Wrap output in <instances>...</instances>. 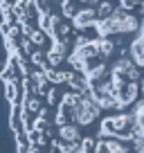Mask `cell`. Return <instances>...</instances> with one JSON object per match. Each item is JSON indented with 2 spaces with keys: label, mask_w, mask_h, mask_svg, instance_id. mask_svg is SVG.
I'll use <instances>...</instances> for the list:
<instances>
[{
  "label": "cell",
  "mask_w": 144,
  "mask_h": 153,
  "mask_svg": "<svg viewBox=\"0 0 144 153\" xmlns=\"http://www.w3.org/2000/svg\"><path fill=\"white\" fill-rule=\"evenodd\" d=\"M128 56L137 68H144V32H140L137 36L131 41L128 45Z\"/></svg>",
  "instance_id": "1"
},
{
  "label": "cell",
  "mask_w": 144,
  "mask_h": 153,
  "mask_svg": "<svg viewBox=\"0 0 144 153\" xmlns=\"http://www.w3.org/2000/svg\"><path fill=\"white\" fill-rule=\"evenodd\" d=\"M142 97H144V81H142Z\"/></svg>",
  "instance_id": "2"
},
{
  "label": "cell",
  "mask_w": 144,
  "mask_h": 153,
  "mask_svg": "<svg viewBox=\"0 0 144 153\" xmlns=\"http://www.w3.org/2000/svg\"><path fill=\"white\" fill-rule=\"evenodd\" d=\"M142 11H144V0H142Z\"/></svg>",
  "instance_id": "3"
}]
</instances>
